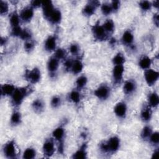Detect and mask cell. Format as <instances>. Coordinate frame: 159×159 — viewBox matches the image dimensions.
<instances>
[{"label":"cell","mask_w":159,"mask_h":159,"mask_svg":"<svg viewBox=\"0 0 159 159\" xmlns=\"http://www.w3.org/2000/svg\"><path fill=\"white\" fill-rule=\"evenodd\" d=\"M61 13L60 11L55 8V9L52 12V14L50 15L48 20H49L51 23L53 24H57L60 23V22L61 21Z\"/></svg>","instance_id":"cell-17"},{"label":"cell","mask_w":159,"mask_h":159,"mask_svg":"<svg viewBox=\"0 0 159 159\" xmlns=\"http://www.w3.org/2000/svg\"><path fill=\"white\" fill-rule=\"evenodd\" d=\"M152 116V110H151L150 106L145 107L142 110L141 113H140L141 119L143 122H148L151 119Z\"/></svg>","instance_id":"cell-20"},{"label":"cell","mask_w":159,"mask_h":159,"mask_svg":"<svg viewBox=\"0 0 159 159\" xmlns=\"http://www.w3.org/2000/svg\"><path fill=\"white\" fill-rule=\"evenodd\" d=\"M73 61H72L71 59H67L65 60V63H64V67L65 68L66 70H71L72 65H73Z\"/></svg>","instance_id":"cell-46"},{"label":"cell","mask_w":159,"mask_h":159,"mask_svg":"<svg viewBox=\"0 0 159 159\" xmlns=\"http://www.w3.org/2000/svg\"><path fill=\"white\" fill-rule=\"evenodd\" d=\"M122 41L126 45H130L134 41V35L130 30H126L122 35Z\"/></svg>","instance_id":"cell-21"},{"label":"cell","mask_w":159,"mask_h":159,"mask_svg":"<svg viewBox=\"0 0 159 159\" xmlns=\"http://www.w3.org/2000/svg\"><path fill=\"white\" fill-rule=\"evenodd\" d=\"M136 89V83L134 80H129L126 81L123 86V90L125 94H132Z\"/></svg>","instance_id":"cell-14"},{"label":"cell","mask_w":159,"mask_h":159,"mask_svg":"<svg viewBox=\"0 0 159 159\" xmlns=\"http://www.w3.org/2000/svg\"><path fill=\"white\" fill-rule=\"evenodd\" d=\"M125 62V57L121 53H117L112 58V63L115 65H122Z\"/></svg>","instance_id":"cell-30"},{"label":"cell","mask_w":159,"mask_h":159,"mask_svg":"<svg viewBox=\"0 0 159 159\" xmlns=\"http://www.w3.org/2000/svg\"><path fill=\"white\" fill-rule=\"evenodd\" d=\"M86 144H83L73 155V158H78V159H81V158H86L87 153L86 151Z\"/></svg>","instance_id":"cell-25"},{"label":"cell","mask_w":159,"mask_h":159,"mask_svg":"<svg viewBox=\"0 0 159 159\" xmlns=\"http://www.w3.org/2000/svg\"><path fill=\"white\" fill-rule=\"evenodd\" d=\"M66 53L64 49L58 48L57 50H56L55 52L54 57L59 60L65 59L66 57Z\"/></svg>","instance_id":"cell-36"},{"label":"cell","mask_w":159,"mask_h":159,"mask_svg":"<svg viewBox=\"0 0 159 159\" xmlns=\"http://www.w3.org/2000/svg\"><path fill=\"white\" fill-rule=\"evenodd\" d=\"M40 71L37 68H34L32 70H27L25 73V78L32 84L38 83L40 80Z\"/></svg>","instance_id":"cell-3"},{"label":"cell","mask_w":159,"mask_h":159,"mask_svg":"<svg viewBox=\"0 0 159 159\" xmlns=\"http://www.w3.org/2000/svg\"><path fill=\"white\" fill-rule=\"evenodd\" d=\"M34 46H35L34 43L30 40L25 41V42L24 43V48H25V51H27L28 52L32 51L34 49Z\"/></svg>","instance_id":"cell-42"},{"label":"cell","mask_w":159,"mask_h":159,"mask_svg":"<svg viewBox=\"0 0 159 159\" xmlns=\"http://www.w3.org/2000/svg\"><path fill=\"white\" fill-rule=\"evenodd\" d=\"M36 152L33 148H27L23 153V158L25 159H32L35 157Z\"/></svg>","instance_id":"cell-32"},{"label":"cell","mask_w":159,"mask_h":159,"mask_svg":"<svg viewBox=\"0 0 159 159\" xmlns=\"http://www.w3.org/2000/svg\"><path fill=\"white\" fill-rule=\"evenodd\" d=\"M69 50H70V52L73 55H76L78 53H79V51H80V48H79V46L76 44V43H73L71 44L70 47H69Z\"/></svg>","instance_id":"cell-43"},{"label":"cell","mask_w":159,"mask_h":159,"mask_svg":"<svg viewBox=\"0 0 159 159\" xmlns=\"http://www.w3.org/2000/svg\"><path fill=\"white\" fill-rule=\"evenodd\" d=\"M94 95L101 100H106L110 95V88L106 84L99 86L94 92Z\"/></svg>","instance_id":"cell-7"},{"label":"cell","mask_w":159,"mask_h":159,"mask_svg":"<svg viewBox=\"0 0 159 159\" xmlns=\"http://www.w3.org/2000/svg\"><path fill=\"white\" fill-rule=\"evenodd\" d=\"M64 135H65V130L61 127H58L56 128L53 131V133H52L53 137L57 140H58L60 142V143H63L62 141H63Z\"/></svg>","instance_id":"cell-19"},{"label":"cell","mask_w":159,"mask_h":159,"mask_svg":"<svg viewBox=\"0 0 159 159\" xmlns=\"http://www.w3.org/2000/svg\"><path fill=\"white\" fill-rule=\"evenodd\" d=\"M92 32L94 38L98 40H106L107 37V32L104 29L102 25H99V23L96 24L92 28Z\"/></svg>","instance_id":"cell-6"},{"label":"cell","mask_w":159,"mask_h":159,"mask_svg":"<svg viewBox=\"0 0 159 159\" xmlns=\"http://www.w3.org/2000/svg\"><path fill=\"white\" fill-rule=\"evenodd\" d=\"M31 37H32V34H31V32H30V30H29L27 29H22V31L21 34L19 37L20 39H22V40L27 41V40H30Z\"/></svg>","instance_id":"cell-39"},{"label":"cell","mask_w":159,"mask_h":159,"mask_svg":"<svg viewBox=\"0 0 159 159\" xmlns=\"http://www.w3.org/2000/svg\"><path fill=\"white\" fill-rule=\"evenodd\" d=\"M148 101L150 106L153 107H157L159 104V98L157 93L155 92L150 93L148 95Z\"/></svg>","instance_id":"cell-22"},{"label":"cell","mask_w":159,"mask_h":159,"mask_svg":"<svg viewBox=\"0 0 159 159\" xmlns=\"http://www.w3.org/2000/svg\"><path fill=\"white\" fill-rule=\"evenodd\" d=\"M144 77L148 85L153 86L157 81L159 77V73L157 71L148 68L145 70L144 73Z\"/></svg>","instance_id":"cell-4"},{"label":"cell","mask_w":159,"mask_h":159,"mask_svg":"<svg viewBox=\"0 0 159 159\" xmlns=\"http://www.w3.org/2000/svg\"><path fill=\"white\" fill-rule=\"evenodd\" d=\"M152 133V129L150 126L146 125L145 126L141 132V137L143 139H148Z\"/></svg>","instance_id":"cell-34"},{"label":"cell","mask_w":159,"mask_h":159,"mask_svg":"<svg viewBox=\"0 0 159 159\" xmlns=\"http://www.w3.org/2000/svg\"><path fill=\"white\" fill-rule=\"evenodd\" d=\"M124 71L123 65H115L112 70V78L115 83H120Z\"/></svg>","instance_id":"cell-10"},{"label":"cell","mask_w":159,"mask_h":159,"mask_svg":"<svg viewBox=\"0 0 159 159\" xmlns=\"http://www.w3.org/2000/svg\"><path fill=\"white\" fill-rule=\"evenodd\" d=\"M59 65L58 60L55 57L50 58L47 63V69L50 74H55L57 71Z\"/></svg>","instance_id":"cell-15"},{"label":"cell","mask_w":159,"mask_h":159,"mask_svg":"<svg viewBox=\"0 0 159 159\" xmlns=\"http://www.w3.org/2000/svg\"><path fill=\"white\" fill-rule=\"evenodd\" d=\"M83 68V65L81 61H80V60H76L73 62L71 71L73 74H75V75L79 74L82 71Z\"/></svg>","instance_id":"cell-24"},{"label":"cell","mask_w":159,"mask_h":159,"mask_svg":"<svg viewBox=\"0 0 159 159\" xmlns=\"http://www.w3.org/2000/svg\"><path fill=\"white\" fill-rule=\"evenodd\" d=\"M153 19L154 24L157 27H158V14H155L153 17Z\"/></svg>","instance_id":"cell-48"},{"label":"cell","mask_w":159,"mask_h":159,"mask_svg":"<svg viewBox=\"0 0 159 159\" xmlns=\"http://www.w3.org/2000/svg\"><path fill=\"white\" fill-rule=\"evenodd\" d=\"M152 5L153 6H154L155 7L158 8V1H153V3L152 4Z\"/></svg>","instance_id":"cell-50"},{"label":"cell","mask_w":159,"mask_h":159,"mask_svg":"<svg viewBox=\"0 0 159 159\" xmlns=\"http://www.w3.org/2000/svg\"><path fill=\"white\" fill-rule=\"evenodd\" d=\"M43 152L44 155H45L47 157H50L55 152V145L54 142L52 139H47L45 141L43 145Z\"/></svg>","instance_id":"cell-9"},{"label":"cell","mask_w":159,"mask_h":159,"mask_svg":"<svg viewBox=\"0 0 159 159\" xmlns=\"http://www.w3.org/2000/svg\"><path fill=\"white\" fill-rule=\"evenodd\" d=\"M16 89L12 84H4L1 86V94L2 96H11Z\"/></svg>","instance_id":"cell-18"},{"label":"cell","mask_w":159,"mask_h":159,"mask_svg":"<svg viewBox=\"0 0 159 159\" xmlns=\"http://www.w3.org/2000/svg\"><path fill=\"white\" fill-rule=\"evenodd\" d=\"M150 141L152 144L157 145L159 142V134L158 132H155L152 133L151 135L149 137Z\"/></svg>","instance_id":"cell-40"},{"label":"cell","mask_w":159,"mask_h":159,"mask_svg":"<svg viewBox=\"0 0 159 159\" xmlns=\"http://www.w3.org/2000/svg\"><path fill=\"white\" fill-rule=\"evenodd\" d=\"M9 10V4L6 1H1L0 2V14L3 16L7 13Z\"/></svg>","instance_id":"cell-37"},{"label":"cell","mask_w":159,"mask_h":159,"mask_svg":"<svg viewBox=\"0 0 159 159\" xmlns=\"http://www.w3.org/2000/svg\"><path fill=\"white\" fill-rule=\"evenodd\" d=\"M20 16L17 14V12H14L11 14L9 17V22L12 27L19 26L20 22Z\"/></svg>","instance_id":"cell-28"},{"label":"cell","mask_w":159,"mask_h":159,"mask_svg":"<svg viewBox=\"0 0 159 159\" xmlns=\"http://www.w3.org/2000/svg\"><path fill=\"white\" fill-rule=\"evenodd\" d=\"M6 41H7V40H6V38L1 37V45H4V44L6 43Z\"/></svg>","instance_id":"cell-51"},{"label":"cell","mask_w":159,"mask_h":159,"mask_svg":"<svg viewBox=\"0 0 159 159\" xmlns=\"http://www.w3.org/2000/svg\"><path fill=\"white\" fill-rule=\"evenodd\" d=\"M115 114L119 118L125 117L127 112L126 104L123 102H118L114 108Z\"/></svg>","instance_id":"cell-13"},{"label":"cell","mask_w":159,"mask_h":159,"mask_svg":"<svg viewBox=\"0 0 159 159\" xmlns=\"http://www.w3.org/2000/svg\"><path fill=\"white\" fill-rule=\"evenodd\" d=\"M105 31L107 33H112L114 30V23L111 19H107L102 25Z\"/></svg>","instance_id":"cell-27"},{"label":"cell","mask_w":159,"mask_h":159,"mask_svg":"<svg viewBox=\"0 0 159 159\" xmlns=\"http://www.w3.org/2000/svg\"><path fill=\"white\" fill-rule=\"evenodd\" d=\"M139 6L143 11H147L151 9L152 3L148 1H142L139 2Z\"/></svg>","instance_id":"cell-38"},{"label":"cell","mask_w":159,"mask_h":159,"mask_svg":"<svg viewBox=\"0 0 159 159\" xmlns=\"http://www.w3.org/2000/svg\"><path fill=\"white\" fill-rule=\"evenodd\" d=\"M3 152L5 156L8 158H14L16 157V148L13 140L9 141L4 145Z\"/></svg>","instance_id":"cell-5"},{"label":"cell","mask_w":159,"mask_h":159,"mask_svg":"<svg viewBox=\"0 0 159 159\" xmlns=\"http://www.w3.org/2000/svg\"><path fill=\"white\" fill-rule=\"evenodd\" d=\"M51 106L53 108L58 107L61 104V99L57 96H55L52 98L51 100Z\"/></svg>","instance_id":"cell-41"},{"label":"cell","mask_w":159,"mask_h":159,"mask_svg":"<svg viewBox=\"0 0 159 159\" xmlns=\"http://www.w3.org/2000/svg\"><path fill=\"white\" fill-rule=\"evenodd\" d=\"M111 6L112 11H116L119 9V8L120 7V1H112L111 4Z\"/></svg>","instance_id":"cell-45"},{"label":"cell","mask_w":159,"mask_h":159,"mask_svg":"<svg viewBox=\"0 0 159 159\" xmlns=\"http://www.w3.org/2000/svg\"><path fill=\"white\" fill-rule=\"evenodd\" d=\"M99 4L100 2L98 1H91L88 2V3L83 9V14L86 16H92Z\"/></svg>","instance_id":"cell-8"},{"label":"cell","mask_w":159,"mask_h":159,"mask_svg":"<svg viewBox=\"0 0 159 159\" xmlns=\"http://www.w3.org/2000/svg\"><path fill=\"white\" fill-rule=\"evenodd\" d=\"M119 139L116 136H114L110 138L107 142L101 143L100 150L103 153H114L119 150Z\"/></svg>","instance_id":"cell-2"},{"label":"cell","mask_w":159,"mask_h":159,"mask_svg":"<svg viewBox=\"0 0 159 159\" xmlns=\"http://www.w3.org/2000/svg\"><path fill=\"white\" fill-rule=\"evenodd\" d=\"M22 31V29L19 25L17 27H12V29L11 34L12 35L15 37H20Z\"/></svg>","instance_id":"cell-44"},{"label":"cell","mask_w":159,"mask_h":159,"mask_svg":"<svg viewBox=\"0 0 159 159\" xmlns=\"http://www.w3.org/2000/svg\"><path fill=\"white\" fill-rule=\"evenodd\" d=\"M87 81H88V80L85 76L81 75L79 76L76 81V84L77 88L79 89L83 88L86 86Z\"/></svg>","instance_id":"cell-33"},{"label":"cell","mask_w":159,"mask_h":159,"mask_svg":"<svg viewBox=\"0 0 159 159\" xmlns=\"http://www.w3.org/2000/svg\"><path fill=\"white\" fill-rule=\"evenodd\" d=\"M42 7L44 17L48 19L52 12L55 9L53 3L51 1H45L42 2Z\"/></svg>","instance_id":"cell-11"},{"label":"cell","mask_w":159,"mask_h":159,"mask_svg":"<svg viewBox=\"0 0 159 159\" xmlns=\"http://www.w3.org/2000/svg\"><path fill=\"white\" fill-rule=\"evenodd\" d=\"M152 64L151 59L147 56H143L139 61V66L143 70H147Z\"/></svg>","instance_id":"cell-23"},{"label":"cell","mask_w":159,"mask_h":159,"mask_svg":"<svg viewBox=\"0 0 159 159\" xmlns=\"http://www.w3.org/2000/svg\"><path fill=\"white\" fill-rule=\"evenodd\" d=\"M158 153H159V151L158 149L156 150L155 151H154V152L153 153V155H152V158H155L158 155Z\"/></svg>","instance_id":"cell-52"},{"label":"cell","mask_w":159,"mask_h":159,"mask_svg":"<svg viewBox=\"0 0 159 159\" xmlns=\"http://www.w3.org/2000/svg\"><path fill=\"white\" fill-rule=\"evenodd\" d=\"M21 122V114L17 111H15L12 113L11 117V124L12 125H17Z\"/></svg>","instance_id":"cell-29"},{"label":"cell","mask_w":159,"mask_h":159,"mask_svg":"<svg viewBox=\"0 0 159 159\" xmlns=\"http://www.w3.org/2000/svg\"><path fill=\"white\" fill-rule=\"evenodd\" d=\"M101 9L102 13L104 16L109 15L112 12V9L111 4H108V3H104V4H102V6H101Z\"/></svg>","instance_id":"cell-35"},{"label":"cell","mask_w":159,"mask_h":159,"mask_svg":"<svg viewBox=\"0 0 159 159\" xmlns=\"http://www.w3.org/2000/svg\"><path fill=\"white\" fill-rule=\"evenodd\" d=\"M109 43H110V44L112 45H115L116 43V39H114V38H111V39H110Z\"/></svg>","instance_id":"cell-49"},{"label":"cell","mask_w":159,"mask_h":159,"mask_svg":"<svg viewBox=\"0 0 159 159\" xmlns=\"http://www.w3.org/2000/svg\"><path fill=\"white\" fill-rule=\"evenodd\" d=\"M56 37L53 35L49 36L45 40V49L48 52H52L56 48Z\"/></svg>","instance_id":"cell-16"},{"label":"cell","mask_w":159,"mask_h":159,"mask_svg":"<svg viewBox=\"0 0 159 159\" xmlns=\"http://www.w3.org/2000/svg\"><path fill=\"white\" fill-rule=\"evenodd\" d=\"M32 107L35 112L40 113L44 109V103L41 99H37L33 101Z\"/></svg>","instance_id":"cell-26"},{"label":"cell","mask_w":159,"mask_h":159,"mask_svg":"<svg viewBox=\"0 0 159 159\" xmlns=\"http://www.w3.org/2000/svg\"><path fill=\"white\" fill-rule=\"evenodd\" d=\"M34 16V10L31 6L24 7L20 13V18L25 22H29Z\"/></svg>","instance_id":"cell-12"},{"label":"cell","mask_w":159,"mask_h":159,"mask_svg":"<svg viewBox=\"0 0 159 159\" xmlns=\"http://www.w3.org/2000/svg\"><path fill=\"white\" fill-rule=\"evenodd\" d=\"M32 92L30 87H22L16 88L14 92L11 95L12 104L15 106L21 104L24 99Z\"/></svg>","instance_id":"cell-1"},{"label":"cell","mask_w":159,"mask_h":159,"mask_svg":"<svg viewBox=\"0 0 159 159\" xmlns=\"http://www.w3.org/2000/svg\"><path fill=\"white\" fill-rule=\"evenodd\" d=\"M69 98L74 103H78L81 100V94L77 90H73L69 94Z\"/></svg>","instance_id":"cell-31"},{"label":"cell","mask_w":159,"mask_h":159,"mask_svg":"<svg viewBox=\"0 0 159 159\" xmlns=\"http://www.w3.org/2000/svg\"><path fill=\"white\" fill-rule=\"evenodd\" d=\"M42 6V2L39 1H33L31 2V7L32 8H38Z\"/></svg>","instance_id":"cell-47"}]
</instances>
